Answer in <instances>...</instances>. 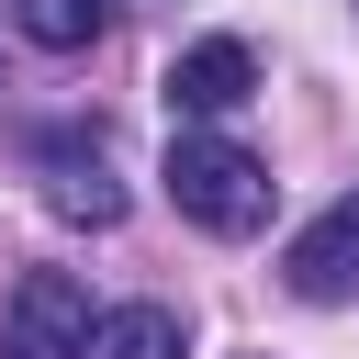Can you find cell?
Returning <instances> with one entry per match:
<instances>
[{"mask_svg": "<svg viewBox=\"0 0 359 359\" xmlns=\"http://www.w3.org/2000/svg\"><path fill=\"white\" fill-rule=\"evenodd\" d=\"M157 180H168V202H180L202 236H258V224H269V168H258L236 135H213V123H180Z\"/></svg>", "mask_w": 359, "mask_h": 359, "instance_id": "obj_1", "label": "cell"}, {"mask_svg": "<svg viewBox=\"0 0 359 359\" xmlns=\"http://www.w3.org/2000/svg\"><path fill=\"white\" fill-rule=\"evenodd\" d=\"M90 325H101L90 280L34 269V280L11 292V314H0V359H79V348H90Z\"/></svg>", "mask_w": 359, "mask_h": 359, "instance_id": "obj_2", "label": "cell"}, {"mask_svg": "<svg viewBox=\"0 0 359 359\" xmlns=\"http://www.w3.org/2000/svg\"><path fill=\"white\" fill-rule=\"evenodd\" d=\"M236 101H258V56H247L236 34H202V45L168 56V112H180V123H224Z\"/></svg>", "mask_w": 359, "mask_h": 359, "instance_id": "obj_3", "label": "cell"}, {"mask_svg": "<svg viewBox=\"0 0 359 359\" xmlns=\"http://www.w3.org/2000/svg\"><path fill=\"white\" fill-rule=\"evenodd\" d=\"M280 280H292L303 303H359V191H348V202H325V213L292 236Z\"/></svg>", "mask_w": 359, "mask_h": 359, "instance_id": "obj_4", "label": "cell"}, {"mask_svg": "<svg viewBox=\"0 0 359 359\" xmlns=\"http://www.w3.org/2000/svg\"><path fill=\"white\" fill-rule=\"evenodd\" d=\"M34 157H45V202H56L67 224H123V180H112L101 135H45Z\"/></svg>", "mask_w": 359, "mask_h": 359, "instance_id": "obj_5", "label": "cell"}, {"mask_svg": "<svg viewBox=\"0 0 359 359\" xmlns=\"http://www.w3.org/2000/svg\"><path fill=\"white\" fill-rule=\"evenodd\" d=\"M180 348H191V337H180V314H168V303H123V314H101V325H90V348H79V359H180Z\"/></svg>", "mask_w": 359, "mask_h": 359, "instance_id": "obj_6", "label": "cell"}, {"mask_svg": "<svg viewBox=\"0 0 359 359\" xmlns=\"http://www.w3.org/2000/svg\"><path fill=\"white\" fill-rule=\"evenodd\" d=\"M11 34H34L45 56H79L101 34V0H11Z\"/></svg>", "mask_w": 359, "mask_h": 359, "instance_id": "obj_7", "label": "cell"}]
</instances>
